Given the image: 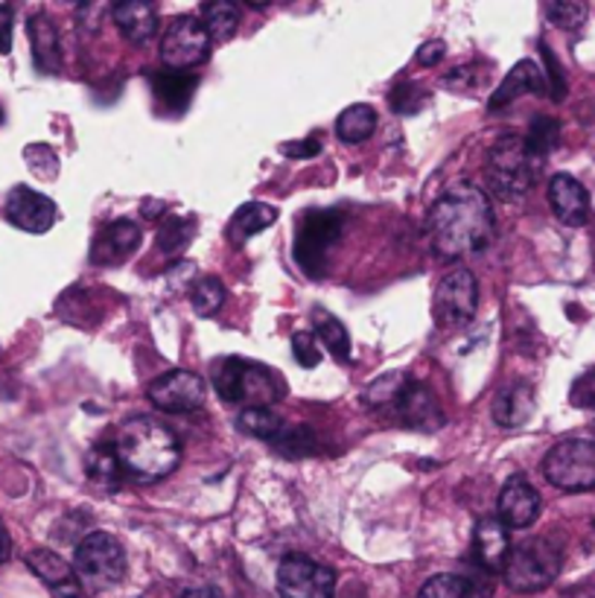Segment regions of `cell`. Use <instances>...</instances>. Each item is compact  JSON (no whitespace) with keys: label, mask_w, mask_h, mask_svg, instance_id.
Segmentation results:
<instances>
[{"label":"cell","mask_w":595,"mask_h":598,"mask_svg":"<svg viewBox=\"0 0 595 598\" xmlns=\"http://www.w3.org/2000/svg\"><path fill=\"white\" fill-rule=\"evenodd\" d=\"M432 252L453 263L484 252L496 231L491 199L476 185H453L444 190L427 219Z\"/></svg>","instance_id":"6da1fadb"},{"label":"cell","mask_w":595,"mask_h":598,"mask_svg":"<svg viewBox=\"0 0 595 598\" xmlns=\"http://www.w3.org/2000/svg\"><path fill=\"white\" fill-rule=\"evenodd\" d=\"M109 447L123 476L135 482L167 479L181 461V444L176 435L152 418H129L121 423Z\"/></svg>","instance_id":"7a4b0ae2"},{"label":"cell","mask_w":595,"mask_h":598,"mask_svg":"<svg viewBox=\"0 0 595 598\" xmlns=\"http://www.w3.org/2000/svg\"><path fill=\"white\" fill-rule=\"evenodd\" d=\"M537 161L531 158L526 150V141L517 135H503L488 152L484 164V181L493 196L503 202L522 199L537 178Z\"/></svg>","instance_id":"3957f363"},{"label":"cell","mask_w":595,"mask_h":598,"mask_svg":"<svg viewBox=\"0 0 595 598\" xmlns=\"http://www.w3.org/2000/svg\"><path fill=\"white\" fill-rule=\"evenodd\" d=\"M564 551L549 537H529L508 551L503 578L514 593H540L560 575Z\"/></svg>","instance_id":"277c9868"},{"label":"cell","mask_w":595,"mask_h":598,"mask_svg":"<svg viewBox=\"0 0 595 598\" xmlns=\"http://www.w3.org/2000/svg\"><path fill=\"white\" fill-rule=\"evenodd\" d=\"M74 572L83 589L103 593L117 587L126 575V551L121 540L109 532H88L76 543Z\"/></svg>","instance_id":"5b68a950"},{"label":"cell","mask_w":595,"mask_h":598,"mask_svg":"<svg viewBox=\"0 0 595 598\" xmlns=\"http://www.w3.org/2000/svg\"><path fill=\"white\" fill-rule=\"evenodd\" d=\"M214 389L225 403H249V409L278 400L280 394L271 371L240 356H228L214 365Z\"/></svg>","instance_id":"8992f818"},{"label":"cell","mask_w":595,"mask_h":598,"mask_svg":"<svg viewBox=\"0 0 595 598\" xmlns=\"http://www.w3.org/2000/svg\"><path fill=\"white\" fill-rule=\"evenodd\" d=\"M543 476L549 485L578 494L595 487V441L567 438L555 444L543 458Z\"/></svg>","instance_id":"52a82bcc"},{"label":"cell","mask_w":595,"mask_h":598,"mask_svg":"<svg viewBox=\"0 0 595 598\" xmlns=\"http://www.w3.org/2000/svg\"><path fill=\"white\" fill-rule=\"evenodd\" d=\"M342 214L339 211H307L301 216L295 237V260L309 278L325 275L327 252L342 237Z\"/></svg>","instance_id":"ba28073f"},{"label":"cell","mask_w":595,"mask_h":598,"mask_svg":"<svg viewBox=\"0 0 595 598\" xmlns=\"http://www.w3.org/2000/svg\"><path fill=\"white\" fill-rule=\"evenodd\" d=\"M479 309V281L465 266L446 271L438 281L435 298H432V316L441 328L456 330L467 328Z\"/></svg>","instance_id":"9c48e42d"},{"label":"cell","mask_w":595,"mask_h":598,"mask_svg":"<svg viewBox=\"0 0 595 598\" xmlns=\"http://www.w3.org/2000/svg\"><path fill=\"white\" fill-rule=\"evenodd\" d=\"M211 53V36L202 27V21L193 15L173 18L161 36V62L169 71L187 74V67L202 65Z\"/></svg>","instance_id":"30bf717a"},{"label":"cell","mask_w":595,"mask_h":598,"mask_svg":"<svg viewBox=\"0 0 595 598\" xmlns=\"http://www.w3.org/2000/svg\"><path fill=\"white\" fill-rule=\"evenodd\" d=\"M280 598H333L336 575L307 555H289L278 567Z\"/></svg>","instance_id":"8fae6325"},{"label":"cell","mask_w":595,"mask_h":598,"mask_svg":"<svg viewBox=\"0 0 595 598\" xmlns=\"http://www.w3.org/2000/svg\"><path fill=\"white\" fill-rule=\"evenodd\" d=\"M147 397L152 406L169 415H187V411H199L207 400V385L205 380L193 371H167L159 377L155 383L149 385Z\"/></svg>","instance_id":"7c38bea8"},{"label":"cell","mask_w":595,"mask_h":598,"mask_svg":"<svg viewBox=\"0 0 595 598\" xmlns=\"http://www.w3.org/2000/svg\"><path fill=\"white\" fill-rule=\"evenodd\" d=\"M3 216H7L15 228L27 231V234H47V231L53 228V222H56V202L47 199L45 193H38V190L18 185V188H12L10 196H7Z\"/></svg>","instance_id":"4fadbf2b"},{"label":"cell","mask_w":595,"mask_h":598,"mask_svg":"<svg viewBox=\"0 0 595 598\" xmlns=\"http://www.w3.org/2000/svg\"><path fill=\"white\" fill-rule=\"evenodd\" d=\"M540 508H543V499H540L537 487L531 485L522 473H514L503 485V491H499L496 511H499V523L508 532L511 529H529L540 517Z\"/></svg>","instance_id":"5bb4252c"},{"label":"cell","mask_w":595,"mask_h":598,"mask_svg":"<svg viewBox=\"0 0 595 598\" xmlns=\"http://www.w3.org/2000/svg\"><path fill=\"white\" fill-rule=\"evenodd\" d=\"M394 411L412 430L435 432L444 427V411L438 406V397L423 383H409L406 380V385L397 394V400H394Z\"/></svg>","instance_id":"9a60e30c"},{"label":"cell","mask_w":595,"mask_h":598,"mask_svg":"<svg viewBox=\"0 0 595 598\" xmlns=\"http://www.w3.org/2000/svg\"><path fill=\"white\" fill-rule=\"evenodd\" d=\"M27 567L56 598H85V589L79 578H76L74 563H67L53 549H33L27 555Z\"/></svg>","instance_id":"2e32d148"},{"label":"cell","mask_w":595,"mask_h":598,"mask_svg":"<svg viewBox=\"0 0 595 598\" xmlns=\"http://www.w3.org/2000/svg\"><path fill=\"white\" fill-rule=\"evenodd\" d=\"M508 551H511V537L508 529L499 523V517H484L473 529V563L476 570L488 572H503L505 561H508Z\"/></svg>","instance_id":"e0dca14e"},{"label":"cell","mask_w":595,"mask_h":598,"mask_svg":"<svg viewBox=\"0 0 595 598\" xmlns=\"http://www.w3.org/2000/svg\"><path fill=\"white\" fill-rule=\"evenodd\" d=\"M549 205L560 222L569 228H581L590 219V193L569 173H558L549 181Z\"/></svg>","instance_id":"ac0fdd59"},{"label":"cell","mask_w":595,"mask_h":598,"mask_svg":"<svg viewBox=\"0 0 595 598\" xmlns=\"http://www.w3.org/2000/svg\"><path fill=\"white\" fill-rule=\"evenodd\" d=\"M140 245V228L131 219H114V222H109L97 234V240H93V263H100V266H117V263H123L126 257H131V254L138 252Z\"/></svg>","instance_id":"d6986e66"},{"label":"cell","mask_w":595,"mask_h":598,"mask_svg":"<svg viewBox=\"0 0 595 598\" xmlns=\"http://www.w3.org/2000/svg\"><path fill=\"white\" fill-rule=\"evenodd\" d=\"M522 94H537V97L549 94L546 74H543L537 62H531V59H522V62H517V65L508 71V76H505L503 85L493 91L488 105H491V112H496V109L514 103V100Z\"/></svg>","instance_id":"ffe728a7"},{"label":"cell","mask_w":595,"mask_h":598,"mask_svg":"<svg viewBox=\"0 0 595 598\" xmlns=\"http://www.w3.org/2000/svg\"><path fill=\"white\" fill-rule=\"evenodd\" d=\"M493 584L488 572H476V575H456V572H444L429 578L420 587L418 598H491Z\"/></svg>","instance_id":"44dd1931"},{"label":"cell","mask_w":595,"mask_h":598,"mask_svg":"<svg viewBox=\"0 0 595 598\" xmlns=\"http://www.w3.org/2000/svg\"><path fill=\"white\" fill-rule=\"evenodd\" d=\"M112 18L129 44H147L149 38L155 36V29H159V10L152 3H143V0L114 3Z\"/></svg>","instance_id":"7402d4cb"},{"label":"cell","mask_w":595,"mask_h":598,"mask_svg":"<svg viewBox=\"0 0 595 598\" xmlns=\"http://www.w3.org/2000/svg\"><path fill=\"white\" fill-rule=\"evenodd\" d=\"M29 44H33V59L41 74H59L62 67V44H59V33L53 21L45 12H36L27 24Z\"/></svg>","instance_id":"603a6c76"},{"label":"cell","mask_w":595,"mask_h":598,"mask_svg":"<svg viewBox=\"0 0 595 598\" xmlns=\"http://www.w3.org/2000/svg\"><path fill=\"white\" fill-rule=\"evenodd\" d=\"M534 415V392L531 385L514 383L496 394L493 400V421L505 430H517Z\"/></svg>","instance_id":"cb8c5ba5"},{"label":"cell","mask_w":595,"mask_h":598,"mask_svg":"<svg viewBox=\"0 0 595 598\" xmlns=\"http://www.w3.org/2000/svg\"><path fill=\"white\" fill-rule=\"evenodd\" d=\"M195 88H199V76L195 74H178V71H164L152 79V94L155 103L169 114L185 112L190 100H193Z\"/></svg>","instance_id":"d4e9b609"},{"label":"cell","mask_w":595,"mask_h":598,"mask_svg":"<svg viewBox=\"0 0 595 598\" xmlns=\"http://www.w3.org/2000/svg\"><path fill=\"white\" fill-rule=\"evenodd\" d=\"M278 219V211L266 202H249V205L237 207V214L231 216L228 222V240L231 245H242L245 240H252L254 234H261L263 228H269Z\"/></svg>","instance_id":"484cf974"},{"label":"cell","mask_w":595,"mask_h":598,"mask_svg":"<svg viewBox=\"0 0 595 598\" xmlns=\"http://www.w3.org/2000/svg\"><path fill=\"white\" fill-rule=\"evenodd\" d=\"M374 129H377V112L365 103L347 105V109L339 114V120H336V135H339V141L344 143L368 141L374 135Z\"/></svg>","instance_id":"4316f807"},{"label":"cell","mask_w":595,"mask_h":598,"mask_svg":"<svg viewBox=\"0 0 595 598\" xmlns=\"http://www.w3.org/2000/svg\"><path fill=\"white\" fill-rule=\"evenodd\" d=\"M313 336L321 339V345L330 351V354L344 362V359H351V339H347V330L333 313H327V309L316 307L313 309Z\"/></svg>","instance_id":"83f0119b"},{"label":"cell","mask_w":595,"mask_h":598,"mask_svg":"<svg viewBox=\"0 0 595 598\" xmlns=\"http://www.w3.org/2000/svg\"><path fill=\"white\" fill-rule=\"evenodd\" d=\"M202 27L211 36V41H228L240 27V7L228 0H216L202 7Z\"/></svg>","instance_id":"f1b7e54d"},{"label":"cell","mask_w":595,"mask_h":598,"mask_svg":"<svg viewBox=\"0 0 595 598\" xmlns=\"http://www.w3.org/2000/svg\"><path fill=\"white\" fill-rule=\"evenodd\" d=\"M558 138H560V123L555 120V117L540 114V117L531 120L529 135H526L522 141H526V150H529L531 158L540 164V161L546 158V155L558 147Z\"/></svg>","instance_id":"f546056e"},{"label":"cell","mask_w":595,"mask_h":598,"mask_svg":"<svg viewBox=\"0 0 595 598\" xmlns=\"http://www.w3.org/2000/svg\"><path fill=\"white\" fill-rule=\"evenodd\" d=\"M237 427L245 435H252V438H263V441H275L278 438V432L283 430V421H280L278 415L266 406H245L240 411V418H237Z\"/></svg>","instance_id":"4dcf8cb0"},{"label":"cell","mask_w":595,"mask_h":598,"mask_svg":"<svg viewBox=\"0 0 595 598\" xmlns=\"http://www.w3.org/2000/svg\"><path fill=\"white\" fill-rule=\"evenodd\" d=\"M195 231V222L190 216H178L169 214L164 216V222L159 225V237H155V243L164 254H178L190 243V237Z\"/></svg>","instance_id":"1f68e13d"},{"label":"cell","mask_w":595,"mask_h":598,"mask_svg":"<svg viewBox=\"0 0 595 598\" xmlns=\"http://www.w3.org/2000/svg\"><path fill=\"white\" fill-rule=\"evenodd\" d=\"M271 447L289 458H304L316 453L318 438L313 435L309 427H304V423H298V427H287V423H283V430L278 432V438L271 441Z\"/></svg>","instance_id":"d6a6232c"},{"label":"cell","mask_w":595,"mask_h":598,"mask_svg":"<svg viewBox=\"0 0 595 598\" xmlns=\"http://www.w3.org/2000/svg\"><path fill=\"white\" fill-rule=\"evenodd\" d=\"M190 304H193L195 316L211 318L216 316L225 304V287L219 278H199L190 290Z\"/></svg>","instance_id":"836d02e7"},{"label":"cell","mask_w":595,"mask_h":598,"mask_svg":"<svg viewBox=\"0 0 595 598\" xmlns=\"http://www.w3.org/2000/svg\"><path fill=\"white\" fill-rule=\"evenodd\" d=\"M88 476H91L93 482H100L103 487H117L123 473L121 468H117V458H114L109 444H100V447L91 449V456H88Z\"/></svg>","instance_id":"e575fe53"},{"label":"cell","mask_w":595,"mask_h":598,"mask_svg":"<svg viewBox=\"0 0 595 598\" xmlns=\"http://www.w3.org/2000/svg\"><path fill=\"white\" fill-rule=\"evenodd\" d=\"M406 385V377L401 371H394V374H382L380 380H374L368 389H365L363 400L365 406H371V409H380V406H394L397 400V394Z\"/></svg>","instance_id":"d590c367"},{"label":"cell","mask_w":595,"mask_h":598,"mask_svg":"<svg viewBox=\"0 0 595 598\" xmlns=\"http://www.w3.org/2000/svg\"><path fill=\"white\" fill-rule=\"evenodd\" d=\"M389 105L397 114H403V117H409V114H418V112H423V109H427L429 94L423 91V88H420V85L401 82V85H394V88H391Z\"/></svg>","instance_id":"8d00e7d4"},{"label":"cell","mask_w":595,"mask_h":598,"mask_svg":"<svg viewBox=\"0 0 595 598\" xmlns=\"http://www.w3.org/2000/svg\"><path fill=\"white\" fill-rule=\"evenodd\" d=\"M546 15L555 27L560 29H581L586 21V7L578 0H558L546 7Z\"/></svg>","instance_id":"74e56055"},{"label":"cell","mask_w":595,"mask_h":598,"mask_svg":"<svg viewBox=\"0 0 595 598\" xmlns=\"http://www.w3.org/2000/svg\"><path fill=\"white\" fill-rule=\"evenodd\" d=\"M24 158H27L29 169L36 173L38 178H53L59 173V158L56 152L45 147V143H33L24 150Z\"/></svg>","instance_id":"f35d334b"},{"label":"cell","mask_w":595,"mask_h":598,"mask_svg":"<svg viewBox=\"0 0 595 598\" xmlns=\"http://www.w3.org/2000/svg\"><path fill=\"white\" fill-rule=\"evenodd\" d=\"M292 354H295L298 365H304V368H316L321 362V351H318L316 336L307 333V330H298L295 336H292Z\"/></svg>","instance_id":"ab89813d"},{"label":"cell","mask_w":595,"mask_h":598,"mask_svg":"<svg viewBox=\"0 0 595 598\" xmlns=\"http://www.w3.org/2000/svg\"><path fill=\"white\" fill-rule=\"evenodd\" d=\"M479 82H482V76H479V71H476L473 65L453 67V71H450V74L441 79V85H444V88H450V91H456V94H467V91H473V88H479Z\"/></svg>","instance_id":"60d3db41"},{"label":"cell","mask_w":595,"mask_h":598,"mask_svg":"<svg viewBox=\"0 0 595 598\" xmlns=\"http://www.w3.org/2000/svg\"><path fill=\"white\" fill-rule=\"evenodd\" d=\"M569 400L578 409H595V371H586L572 383V392H569Z\"/></svg>","instance_id":"b9f144b4"},{"label":"cell","mask_w":595,"mask_h":598,"mask_svg":"<svg viewBox=\"0 0 595 598\" xmlns=\"http://www.w3.org/2000/svg\"><path fill=\"white\" fill-rule=\"evenodd\" d=\"M280 152H283L287 158H316L318 152H321V141H318V138H307V141L283 143Z\"/></svg>","instance_id":"7bdbcfd3"},{"label":"cell","mask_w":595,"mask_h":598,"mask_svg":"<svg viewBox=\"0 0 595 598\" xmlns=\"http://www.w3.org/2000/svg\"><path fill=\"white\" fill-rule=\"evenodd\" d=\"M540 48H543V56H546V62H549V79H546V82H549V88H552V100H564V94H567V85H564V79H560L558 62L552 59V53L546 44H540Z\"/></svg>","instance_id":"ee69618b"},{"label":"cell","mask_w":595,"mask_h":598,"mask_svg":"<svg viewBox=\"0 0 595 598\" xmlns=\"http://www.w3.org/2000/svg\"><path fill=\"white\" fill-rule=\"evenodd\" d=\"M12 18H15L12 7L0 3V53H10L12 50Z\"/></svg>","instance_id":"f6af8a7d"},{"label":"cell","mask_w":595,"mask_h":598,"mask_svg":"<svg viewBox=\"0 0 595 598\" xmlns=\"http://www.w3.org/2000/svg\"><path fill=\"white\" fill-rule=\"evenodd\" d=\"M444 53H446L444 41H427V44L418 50V65H423V67L438 65V62L444 59Z\"/></svg>","instance_id":"bcb514c9"},{"label":"cell","mask_w":595,"mask_h":598,"mask_svg":"<svg viewBox=\"0 0 595 598\" xmlns=\"http://www.w3.org/2000/svg\"><path fill=\"white\" fill-rule=\"evenodd\" d=\"M181 598H223V596H219L214 587H193V589H185Z\"/></svg>","instance_id":"7dc6e473"},{"label":"cell","mask_w":595,"mask_h":598,"mask_svg":"<svg viewBox=\"0 0 595 598\" xmlns=\"http://www.w3.org/2000/svg\"><path fill=\"white\" fill-rule=\"evenodd\" d=\"M10 551H12L10 532H7V525H3V520H0V563L10 558Z\"/></svg>","instance_id":"c3c4849f"},{"label":"cell","mask_w":595,"mask_h":598,"mask_svg":"<svg viewBox=\"0 0 595 598\" xmlns=\"http://www.w3.org/2000/svg\"><path fill=\"white\" fill-rule=\"evenodd\" d=\"M0 123H3V109H0Z\"/></svg>","instance_id":"681fc988"}]
</instances>
